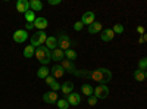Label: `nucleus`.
Returning a JSON list of instances; mask_svg holds the SVG:
<instances>
[{
	"mask_svg": "<svg viewBox=\"0 0 147 109\" xmlns=\"http://www.w3.org/2000/svg\"><path fill=\"white\" fill-rule=\"evenodd\" d=\"M91 80H94L96 83L100 84H106L112 80V71H109L107 68H97L94 71H91Z\"/></svg>",
	"mask_w": 147,
	"mask_h": 109,
	"instance_id": "nucleus-1",
	"label": "nucleus"
},
{
	"mask_svg": "<svg viewBox=\"0 0 147 109\" xmlns=\"http://www.w3.org/2000/svg\"><path fill=\"white\" fill-rule=\"evenodd\" d=\"M35 58L38 59V62L44 66L52 60L50 59V50H49L46 46H40L38 49H35Z\"/></svg>",
	"mask_w": 147,
	"mask_h": 109,
	"instance_id": "nucleus-2",
	"label": "nucleus"
},
{
	"mask_svg": "<svg viewBox=\"0 0 147 109\" xmlns=\"http://www.w3.org/2000/svg\"><path fill=\"white\" fill-rule=\"evenodd\" d=\"M47 37H49V35L44 31H37L34 35H31V46L34 47V49H38L40 46H44L46 44Z\"/></svg>",
	"mask_w": 147,
	"mask_h": 109,
	"instance_id": "nucleus-3",
	"label": "nucleus"
},
{
	"mask_svg": "<svg viewBox=\"0 0 147 109\" xmlns=\"http://www.w3.org/2000/svg\"><path fill=\"white\" fill-rule=\"evenodd\" d=\"M57 47H59L60 50H63V52L69 50L71 47H72V40L69 39L68 34H65V32H60L59 34V37H57Z\"/></svg>",
	"mask_w": 147,
	"mask_h": 109,
	"instance_id": "nucleus-4",
	"label": "nucleus"
},
{
	"mask_svg": "<svg viewBox=\"0 0 147 109\" xmlns=\"http://www.w3.org/2000/svg\"><path fill=\"white\" fill-rule=\"evenodd\" d=\"M94 96L97 99H106L109 96V87L107 84H99L97 87H94Z\"/></svg>",
	"mask_w": 147,
	"mask_h": 109,
	"instance_id": "nucleus-5",
	"label": "nucleus"
},
{
	"mask_svg": "<svg viewBox=\"0 0 147 109\" xmlns=\"http://www.w3.org/2000/svg\"><path fill=\"white\" fill-rule=\"evenodd\" d=\"M60 66L65 69V72H69V74H74V75H77V77H78V74H80V71L75 68L74 62H71V60H68V59H63L62 64H60Z\"/></svg>",
	"mask_w": 147,
	"mask_h": 109,
	"instance_id": "nucleus-6",
	"label": "nucleus"
},
{
	"mask_svg": "<svg viewBox=\"0 0 147 109\" xmlns=\"http://www.w3.org/2000/svg\"><path fill=\"white\" fill-rule=\"evenodd\" d=\"M13 41L15 43H18V44H21V43H24V41H27V39H28V31L27 30H18V31H15L13 32Z\"/></svg>",
	"mask_w": 147,
	"mask_h": 109,
	"instance_id": "nucleus-7",
	"label": "nucleus"
},
{
	"mask_svg": "<svg viewBox=\"0 0 147 109\" xmlns=\"http://www.w3.org/2000/svg\"><path fill=\"white\" fill-rule=\"evenodd\" d=\"M46 84L52 89V91H59L60 89H62V84H59L53 75H49V77L46 78Z\"/></svg>",
	"mask_w": 147,
	"mask_h": 109,
	"instance_id": "nucleus-8",
	"label": "nucleus"
},
{
	"mask_svg": "<svg viewBox=\"0 0 147 109\" xmlns=\"http://www.w3.org/2000/svg\"><path fill=\"white\" fill-rule=\"evenodd\" d=\"M43 100L46 102V103H49V105H53V103H56L59 99H57V91H46L44 94H43Z\"/></svg>",
	"mask_w": 147,
	"mask_h": 109,
	"instance_id": "nucleus-9",
	"label": "nucleus"
},
{
	"mask_svg": "<svg viewBox=\"0 0 147 109\" xmlns=\"http://www.w3.org/2000/svg\"><path fill=\"white\" fill-rule=\"evenodd\" d=\"M66 100H68V103H69L71 106H78V105L81 103V94L72 91L71 94L66 96Z\"/></svg>",
	"mask_w": 147,
	"mask_h": 109,
	"instance_id": "nucleus-10",
	"label": "nucleus"
},
{
	"mask_svg": "<svg viewBox=\"0 0 147 109\" xmlns=\"http://www.w3.org/2000/svg\"><path fill=\"white\" fill-rule=\"evenodd\" d=\"M50 59L55 60V62H62V60L65 59V52H63V50H60L59 47H56L55 50L50 52Z\"/></svg>",
	"mask_w": 147,
	"mask_h": 109,
	"instance_id": "nucleus-11",
	"label": "nucleus"
},
{
	"mask_svg": "<svg viewBox=\"0 0 147 109\" xmlns=\"http://www.w3.org/2000/svg\"><path fill=\"white\" fill-rule=\"evenodd\" d=\"M47 27H49V22H47L46 18H43V16L35 18V21H34V28H37L38 31H44Z\"/></svg>",
	"mask_w": 147,
	"mask_h": 109,
	"instance_id": "nucleus-12",
	"label": "nucleus"
},
{
	"mask_svg": "<svg viewBox=\"0 0 147 109\" xmlns=\"http://www.w3.org/2000/svg\"><path fill=\"white\" fill-rule=\"evenodd\" d=\"M16 10L25 15L28 10H31V7H30V2H27V0H18V2H16Z\"/></svg>",
	"mask_w": 147,
	"mask_h": 109,
	"instance_id": "nucleus-13",
	"label": "nucleus"
},
{
	"mask_svg": "<svg viewBox=\"0 0 147 109\" xmlns=\"http://www.w3.org/2000/svg\"><path fill=\"white\" fill-rule=\"evenodd\" d=\"M100 39L103 40V41H112L113 39H115V32H113V30L112 28H106V30H103L102 32H100Z\"/></svg>",
	"mask_w": 147,
	"mask_h": 109,
	"instance_id": "nucleus-14",
	"label": "nucleus"
},
{
	"mask_svg": "<svg viewBox=\"0 0 147 109\" xmlns=\"http://www.w3.org/2000/svg\"><path fill=\"white\" fill-rule=\"evenodd\" d=\"M94 19H96V14L94 12H85V14L82 15V18H81V22L84 24V25H91V24L94 22Z\"/></svg>",
	"mask_w": 147,
	"mask_h": 109,
	"instance_id": "nucleus-15",
	"label": "nucleus"
},
{
	"mask_svg": "<svg viewBox=\"0 0 147 109\" xmlns=\"http://www.w3.org/2000/svg\"><path fill=\"white\" fill-rule=\"evenodd\" d=\"M63 74H65V69L60 65H53L50 68V75H53L55 78H62Z\"/></svg>",
	"mask_w": 147,
	"mask_h": 109,
	"instance_id": "nucleus-16",
	"label": "nucleus"
},
{
	"mask_svg": "<svg viewBox=\"0 0 147 109\" xmlns=\"http://www.w3.org/2000/svg\"><path fill=\"white\" fill-rule=\"evenodd\" d=\"M102 31H103V24H100V22L94 21L88 27V34H97V32H102Z\"/></svg>",
	"mask_w": 147,
	"mask_h": 109,
	"instance_id": "nucleus-17",
	"label": "nucleus"
},
{
	"mask_svg": "<svg viewBox=\"0 0 147 109\" xmlns=\"http://www.w3.org/2000/svg\"><path fill=\"white\" fill-rule=\"evenodd\" d=\"M49 75H50V69H49L47 66H41V68H38V71H37V77H38L40 80H46Z\"/></svg>",
	"mask_w": 147,
	"mask_h": 109,
	"instance_id": "nucleus-18",
	"label": "nucleus"
},
{
	"mask_svg": "<svg viewBox=\"0 0 147 109\" xmlns=\"http://www.w3.org/2000/svg\"><path fill=\"white\" fill-rule=\"evenodd\" d=\"M44 46H46L50 52L55 50L56 47H57V39H56V37H52V35H50V37H47V41H46Z\"/></svg>",
	"mask_w": 147,
	"mask_h": 109,
	"instance_id": "nucleus-19",
	"label": "nucleus"
},
{
	"mask_svg": "<svg viewBox=\"0 0 147 109\" xmlns=\"http://www.w3.org/2000/svg\"><path fill=\"white\" fill-rule=\"evenodd\" d=\"M132 75H134V80H136V81L141 83V81L146 80V71H143V69H136Z\"/></svg>",
	"mask_w": 147,
	"mask_h": 109,
	"instance_id": "nucleus-20",
	"label": "nucleus"
},
{
	"mask_svg": "<svg viewBox=\"0 0 147 109\" xmlns=\"http://www.w3.org/2000/svg\"><path fill=\"white\" fill-rule=\"evenodd\" d=\"M74 91V83H71V81H66V83H63L62 84V93L63 94H71Z\"/></svg>",
	"mask_w": 147,
	"mask_h": 109,
	"instance_id": "nucleus-21",
	"label": "nucleus"
},
{
	"mask_svg": "<svg viewBox=\"0 0 147 109\" xmlns=\"http://www.w3.org/2000/svg\"><path fill=\"white\" fill-rule=\"evenodd\" d=\"M81 91H82V94L87 96V97H90V96H93V94H94V89L90 86V84H82Z\"/></svg>",
	"mask_w": 147,
	"mask_h": 109,
	"instance_id": "nucleus-22",
	"label": "nucleus"
},
{
	"mask_svg": "<svg viewBox=\"0 0 147 109\" xmlns=\"http://www.w3.org/2000/svg\"><path fill=\"white\" fill-rule=\"evenodd\" d=\"M30 7H31L32 12H38V10L43 9V3L40 2V0H31V2H30Z\"/></svg>",
	"mask_w": 147,
	"mask_h": 109,
	"instance_id": "nucleus-23",
	"label": "nucleus"
},
{
	"mask_svg": "<svg viewBox=\"0 0 147 109\" xmlns=\"http://www.w3.org/2000/svg\"><path fill=\"white\" fill-rule=\"evenodd\" d=\"M24 56H25L27 59H30V58H32V56H35V49L30 44V46H27L25 49H24Z\"/></svg>",
	"mask_w": 147,
	"mask_h": 109,
	"instance_id": "nucleus-24",
	"label": "nucleus"
},
{
	"mask_svg": "<svg viewBox=\"0 0 147 109\" xmlns=\"http://www.w3.org/2000/svg\"><path fill=\"white\" fill-rule=\"evenodd\" d=\"M65 58H66L68 60H71V62H74V60L77 59V52L72 50V49H69V50L65 52Z\"/></svg>",
	"mask_w": 147,
	"mask_h": 109,
	"instance_id": "nucleus-25",
	"label": "nucleus"
},
{
	"mask_svg": "<svg viewBox=\"0 0 147 109\" xmlns=\"http://www.w3.org/2000/svg\"><path fill=\"white\" fill-rule=\"evenodd\" d=\"M56 106H57V109H68L71 105L68 103V100H66V99H60V100H57V102H56Z\"/></svg>",
	"mask_w": 147,
	"mask_h": 109,
	"instance_id": "nucleus-26",
	"label": "nucleus"
},
{
	"mask_svg": "<svg viewBox=\"0 0 147 109\" xmlns=\"http://www.w3.org/2000/svg\"><path fill=\"white\" fill-rule=\"evenodd\" d=\"M35 12H32V10H28L27 14H25V21L27 22H30V24H34V21H35Z\"/></svg>",
	"mask_w": 147,
	"mask_h": 109,
	"instance_id": "nucleus-27",
	"label": "nucleus"
},
{
	"mask_svg": "<svg viewBox=\"0 0 147 109\" xmlns=\"http://www.w3.org/2000/svg\"><path fill=\"white\" fill-rule=\"evenodd\" d=\"M112 30H113L115 35H118V34H122V32H124V27H122L121 24H115V25L112 27Z\"/></svg>",
	"mask_w": 147,
	"mask_h": 109,
	"instance_id": "nucleus-28",
	"label": "nucleus"
},
{
	"mask_svg": "<svg viewBox=\"0 0 147 109\" xmlns=\"http://www.w3.org/2000/svg\"><path fill=\"white\" fill-rule=\"evenodd\" d=\"M138 69H143V71L147 69V58L140 59V62H138Z\"/></svg>",
	"mask_w": 147,
	"mask_h": 109,
	"instance_id": "nucleus-29",
	"label": "nucleus"
},
{
	"mask_svg": "<svg viewBox=\"0 0 147 109\" xmlns=\"http://www.w3.org/2000/svg\"><path fill=\"white\" fill-rule=\"evenodd\" d=\"M82 28H84V24H82L81 21H78V22L74 24V30H75V31H81Z\"/></svg>",
	"mask_w": 147,
	"mask_h": 109,
	"instance_id": "nucleus-30",
	"label": "nucleus"
},
{
	"mask_svg": "<svg viewBox=\"0 0 147 109\" xmlns=\"http://www.w3.org/2000/svg\"><path fill=\"white\" fill-rule=\"evenodd\" d=\"M96 103H97V97H96L94 94L90 96V97H88V105H90V106H94Z\"/></svg>",
	"mask_w": 147,
	"mask_h": 109,
	"instance_id": "nucleus-31",
	"label": "nucleus"
},
{
	"mask_svg": "<svg viewBox=\"0 0 147 109\" xmlns=\"http://www.w3.org/2000/svg\"><path fill=\"white\" fill-rule=\"evenodd\" d=\"M49 5H52V6H57V5H60V0H49Z\"/></svg>",
	"mask_w": 147,
	"mask_h": 109,
	"instance_id": "nucleus-32",
	"label": "nucleus"
},
{
	"mask_svg": "<svg viewBox=\"0 0 147 109\" xmlns=\"http://www.w3.org/2000/svg\"><path fill=\"white\" fill-rule=\"evenodd\" d=\"M25 27H27L25 30H27V31H30V30H32V28H34V24H30V22H27V24H25Z\"/></svg>",
	"mask_w": 147,
	"mask_h": 109,
	"instance_id": "nucleus-33",
	"label": "nucleus"
},
{
	"mask_svg": "<svg viewBox=\"0 0 147 109\" xmlns=\"http://www.w3.org/2000/svg\"><path fill=\"white\" fill-rule=\"evenodd\" d=\"M137 31H138V34L144 35V28H143V27H138V28H137Z\"/></svg>",
	"mask_w": 147,
	"mask_h": 109,
	"instance_id": "nucleus-34",
	"label": "nucleus"
},
{
	"mask_svg": "<svg viewBox=\"0 0 147 109\" xmlns=\"http://www.w3.org/2000/svg\"><path fill=\"white\" fill-rule=\"evenodd\" d=\"M141 39H143V41H147V34H144V35H143Z\"/></svg>",
	"mask_w": 147,
	"mask_h": 109,
	"instance_id": "nucleus-35",
	"label": "nucleus"
},
{
	"mask_svg": "<svg viewBox=\"0 0 147 109\" xmlns=\"http://www.w3.org/2000/svg\"><path fill=\"white\" fill-rule=\"evenodd\" d=\"M146 80H147V69H146Z\"/></svg>",
	"mask_w": 147,
	"mask_h": 109,
	"instance_id": "nucleus-36",
	"label": "nucleus"
}]
</instances>
